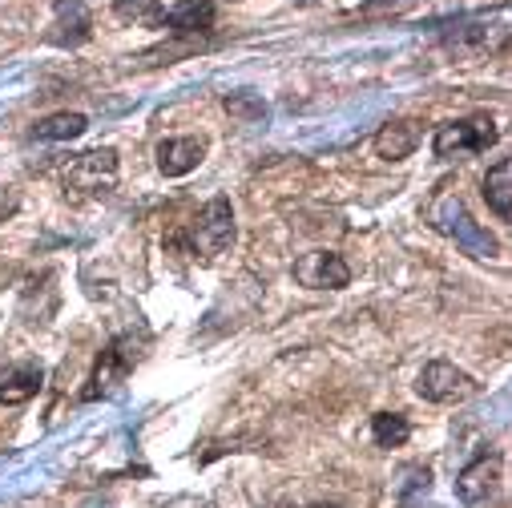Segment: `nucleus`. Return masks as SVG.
I'll return each mask as SVG.
<instances>
[{"label":"nucleus","instance_id":"16","mask_svg":"<svg viewBox=\"0 0 512 508\" xmlns=\"http://www.w3.org/2000/svg\"><path fill=\"white\" fill-rule=\"evenodd\" d=\"M440 45H444L452 57L468 61V57H480V53L492 49V33H488V25H460L456 33H444Z\"/></svg>","mask_w":512,"mask_h":508},{"label":"nucleus","instance_id":"18","mask_svg":"<svg viewBox=\"0 0 512 508\" xmlns=\"http://www.w3.org/2000/svg\"><path fill=\"white\" fill-rule=\"evenodd\" d=\"M222 109L234 117V121H242V125H254V121H267V113H271V105L263 101V93H250V89H238V93H226L222 97Z\"/></svg>","mask_w":512,"mask_h":508},{"label":"nucleus","instance_id":"2","mask_svg":"<svg viewBox=\"0 0 512 508\" xmlns=\"http://www.w3.org/2000/svg\"><path fill=\"white\" fill-rule=\"evenodd\" d=\"M432 222L440 234L456 238V246L464 254H472V259H496L500 254V242L480 222H472V214L464 210V202L456 194H440V202L432 206Z\"/></svg>","mask_w":512,"mask_h":508},{"label":"nucleus","instance_id":"22","mask_svg":"<svg viewBox=\"0 0 512 508\" xmlns=\"http://www.w3.org/2000/svg\"><path fill=\"white\" fill-rule=\"evenodd\" d=\"M17 214V194L13 190H0V222Z\"/></svg>","mask_w":512,"mask_h":508},{"label":"nucleus","instance_id":"19","mask_svg":"<svg viewBox=\"0 0 512 508\" xmlns=\"http://www.w3.org/2000/svg\"><path fill=\"white\" fill-rule=\"evenodd\" d=\"M162 13H166L162 0H113V17L125 21V25H150V29H158Z\"/></svg>","mask_w":512,"mask_h":508},{"label":"nucleus","instance_id":"8","mask_svg":"<svg viewBox=\"0 0 512 508\" xmlns=\"http://www.w3.org/2000/svg\"><path fill=\"white\" fill-rule=\"evenodd\" d=\"M41 388H45V367H41V363L25 359V363L0 367V408H21V404H29Z\"/></svg>","mask_w":512,"mask_h":508},{"label":"nucleus","instance_id":"1","mask_svg":"<svg viewBox=\"0 0 512 508\" xmlns=\"http://www.w3.org/2000/svg\"><path fill=\"white\" fill-rule=\"evenodd\" d=\"M138 359H142V339L117 335V339L101 351V359H97V367H93V375H89V384L81 388V400H85V404H97V400L117 396L121 384L130 379V371L138 367Z\"/></svg>","mask_w":512,"mask_h":508},{"label":"nucleus","instance_id":"20","mask_svg":"<svg viewBox=\"0 0 512 508\" xmlns=\"http://www.w3.org/2000/svg\"><path fill=\"white\" fill-rule=\"evenodd\" d=\"M408 9H416V0H367L355 17L359 21H388V17H404Z\"/></svg>","mask_w":512,"mask_h":508},{"label":"nucleus","instance_id":"7","mask_svg":"<svg viewBox=\"0 0 512 508\" xmlns=\"http://www.w3.org/2000/svg\"><path fill=\"white\" fill-rule=\"evenodd\" d=\"M295 283L307 291H343L351 283V267L335 250H307L295 259Z\"/></svg>","mask_w":512,"mask_h":508},{"label":"nucleus","instance_id":"4","mask_svg":"<svg viewBox=\"0 0 512 508\" xmlns=\"http://www.w3.org/2000/svg\"><path fill=\"white\" fill-rule=\"evenodd\" d=\"M238 226H234V206L230 198H210L202 206V214L190 226V246L202 254V259H218L222 250H230Z\"/></svg>","mask_w":512,"mask_h":508},{"label":"nucleus","instance_id":"10","mask_svg":"<svg viewBox=\"0 0 512 508\" xmlns=\"http://www.w3.org/2000/svg\"><path fill=\"white\" fill-rule=\"evenodd\" d=\"M206 162V138H166L158 146V170L166 178H186Z\"/></svg>","mask_w":512,"mask_h":508},{"label":"nucleus","instance_id":"11","mask_svg":"<svg viewBox=\"0 0 512 508\" xmlns=\"http://www.w3.org/2000/svg\"><path fill=\"white\" fill-rule=\"evenodd\" d=\"M214 17H218L214 0H182V5H174V9L162 13V25L170 33H178V37H198V33H210L214 29Z\"/></svg>","mask_w":512,"mask_h":508},{"label":"nucleus","instance_id":"5","mask_svg":"<svg viewBox=\"0 0 512 508\" xmlns=\"http://www.w3.org/2000/svg\"><path fill=\"white\" fill-rule=\"evenodd\" d=\"M61 186L73 190V194H105L117 186V154L105 146V150H89V154H77L61 166Z\"/></svg>","mask_w":512,"mask_h":508},{"label":"nucleus","instance_id":"15","mask_svg":"<svg viewBox=\"0 0 512 508\" xmlns=\"http://www.w3.org/2000/svg\"><path fill=\"white\" fill-rule=\"evenodd\" d=\"M484 202L492 206V214H496L500 222L512 218V162H508V158H500V162L484 174Z\"/></svg>","mask_w":512,"mask_h":508},{"label":"nucleus","instance_id":"6","mask_svg":"<svg viewBox=\"0 0 512 508\" xmlns=\"http://www.w3.org/2000/svg\"><path fill=\"white\" fill-rule=\"evenodd\" d=\"M416 392H420V400H428V404H464V400L476 392V384H472V375L460 371L456 363L432 359V363L420 371V379H416Z\"/></svg>","mask_w":512,"mask_h":508},{"label":"nucleus","instance_id":"3","mask_svg":"<svg viewBox=\"0 0 512 508\" xmlns=\"http://www.w3.org/2000/svg\"><path fill=\"white\" fill-rule=\"evenodd\" d=\"M500 138L496 121L488 113H476V117H460V121H444L436 138H432V154L452 162V158H472V154H484L492 150Z\"/></svg>","mask_w":512,"mask_h":508},{"label":"nucleus","instance_id":"17","mask_svg":"<svg viewBox=\"0 0 512 508\" xmlns=\"http://www.w3.org/2000/svg\"><path fill=\"white\" fill-rule=\"evenodd\" d=\"M371 436L379 448H404L412 440V424L400 412H375L371 416Z\"/></svg>","mask_w":512,"mask_h":508},{"label":"nucleus","instance_id":"21","mask_svg":"<svg viewBox=\"0 0 512 508\" xmlns=\"http://www.w3.org/2000/svg\"><path fill=\"white\" fill-rule=\"evenodd\" d=\"M428 488H432V472H428V468H408V472H404V484H400V500L412 508L416 496L428 492Z\"/></svg>","mask_w":512,"mask_h":508},{"label":"nucleus","instance_id":"9","mask_svg":"<svg viewBox=\"0 0 512 508\" xmlns=\"http://www.w3.org/2000/svg\"><path fill=\"white\" fill-rule=\"evenodd\" d=\"M93 37V17L85 5H77V0H65V5H57V17L45 33L49 45H61V49H77Z\"/></svg>","mask_w":512,"mask_h":508},{"label":"nucleus","instance_id":"13","mask_svg":"<svg viewBox=\"0 0 512 508\" xmlns=\"http://www.w3.org/2000/svg\"><path fill=\"white\" fill-rule=\"evenodd\" d=\"M496 480H500V460H496V456H488V452H480V456H476V460L456 476V492H460V500L476 504V500L492 496Z\"/></svg>","mask_w":512,"mask_h":508},{"label":"nucleus","instance_id":"12","mask_svg":"<svg viewBox=\"0 0 512 508\" xmlns=\"http://www.w3.org/2000/svg\"><path fill=\"white\" fill-rule=\"evenodd\" d=\"M416 146H420L416 121H388V125H379V134H375V154L383 162H404L416 154Z\"/></svg>","mask_w":512,"mask_h":508},{"label":"nucleus","instance_id":"14","mask_svg":"<svg viewBox=\"0 0 512 508\" xmlns=\"http://www.w3.org/2000/svg\"><path fill=\"white\" fill-rule=\"evenodd\" d=\"M85 130H89V117H85V113L61 109V113H49V117H41V121L33 125V138H37V142H77Z\"/></svg>","mask_w":512,"mask_h":508}]
</instances>
